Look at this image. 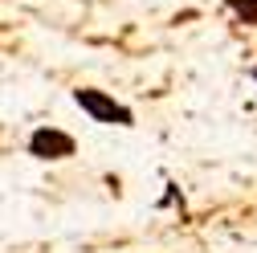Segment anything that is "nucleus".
<instances>
[{"label":"nucleus","mask_w":257,"mask_h":253,"mask_svg":"<svg viewBox=\"0 0 257 253\" xmlns=\"http://www.w3.org/2000/svg\"><path fill=\"white\" fill-rule=\"evenodd\" d=\"M25 147L41 164H61V160H74V155H78V139L70 131H61V126H37Z\"/></svg>","instance_id":"2"},{"label":"nucleus","mask_w":257,"mask_h":253,"mask_svg":"<svg viewBox=\"0 0 257 253\" xmlns=\"http://www.w3.org/2000/svg\"><path fill=\"white\" fill-rule=\"evenodd\" d=\"M253 82H257V66H253Z\"/></svg>","instance_id":"4"},{"label":"nucleus","mask_w":257,"mask_h":253,"mask_svg":"<svg viewBox=\"0 0 257 253\" xmlns=\"http://www.w3.org/2000/svg\"><path fill=\"white\" fill-rule=\"evenodd\" d=\"M224 5H229L245 25H257V0H224Z\"/></svg>","instance_id":"3"},{"label":"nucleus","mask_w":257,"mask_h":253,"mask_svg":"<svg viewBox=\"0 0 257 253\" xmlns=\"http://www.w3.org/2000/svg\"><path fill=\"white\" fill-rule=\"evenodd\" d=\"M74 102L82 106V114H90V122H102V126H135V110L110 98L106 90H94V86H78L74 90Z\"/></svg>","instance_id":"1"}]
</instances>
